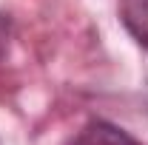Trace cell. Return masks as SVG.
<instances>
[{"label":"cell","instance_id":"cell-1","mask_svg":"<svg viewBox=\"0 0 148 145\" xmlns=\"http://www.w3.org/2000/svg\"><path fill=\"white\" fill-rule=\"evenodd\" d=\"M69 145H140V142L131 137L128 131L111 125V122H103V120H94Z\"/></svg>","mask_w":148,"mask_h":145},{"label":"cell","instance_id":"cell-2","mask_svg":"<svg viewBox=\"0 0 148 145\" xmlns=\"http://www.w3.org/2000/svg\"><path fill=\"white\" fill-rule=\"evenodd\" d=\"M120 20L128 34L148 51V0H120Z\"/></svg>","mask_w":148,"mask_h":145},{"label":"cell","instance_id":"cell-3","mask_svg":"<svg viewBox=\"0 0 148 145\" xmlns=\"http://www.w3.org/2000/svg\"><path fill=\"white\" fill-rule=\"evenodd\" d=\"M145 114H148V97H145Z\"/></svg>","mask_w":148,"mask_h":145}]
</instances>
